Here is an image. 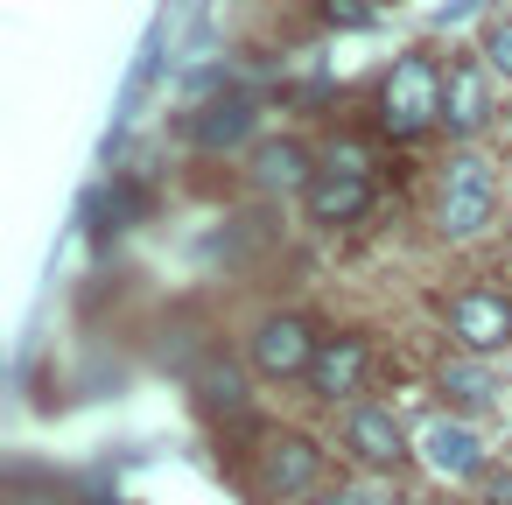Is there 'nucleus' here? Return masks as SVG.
<instances>
[{
  "mask_svg": "<svg viewBox=\"0 0 512 505\" xmlns=\"http://www.w3.org/2000/svg\"><path fill=\"white\" fill-rule=\"evenodd\" d=\"M442 71L428 64V57H400L393 71H386V85H379V127L393 134V141H414V134H428V127H442Z\"/></svg>",
  "mask_w": 512,
  "mask_h": 505,
  "instance_id": "f257e3e1",
  "label": "nucleus"
},
{
  "mask_svg": "<svg viewBox=\"0 0 512 505\" xmlns=\"http://www.w3.org/2000/svg\"><path fill=\"white\" fill-rule=\"evenodd\" d=\"M491 218H498L491 162H484V155H456V162L442 169V190H435V232L463 246V239H477Z\"/></svg>",
  "mask_w": 512,
  "mask_h": 505,
  "instance_id": "f03ea898",
  "label": "nucleus"
},
{
  "mask_svg": "<svg viewBox=\"0 0 512 505\" xmlns=\"http://www.w3.org/2000/svg\"><path fill=\"white\" fill-rule=\"evenodd\" d=\"M302 204H309L316 225H351V218H365V211H372V169H365V155H358V148H330V162L316 169V183L302 190Z\"/></svg>",
  "mask_w": 512,
  "mask_h": 505,
  "instance_id": "7ed1b4c3",
  "label": "nucleus"
},
{
  "mask_svg": "<svg viewBox=\"0 0 512 505\" xmlns=\"http://www.w3.org/2000/svg\"><path fill=\"white\" fill-rule=\"evenodd\" d=\"M316 351H323V337H316L309 316H260V330L246 344V358H253L260 379H309Z\"/></svg>",
  "mask_w": 512,
  "mask_h": 505,
  "instance_id": "20e7f679",
  "label": "nucleus"
},
{
  "mask_svg": "<svg viewBox=\"0 0 512 505\" xmlns=\"http://www.w3.org/2000/svg\"><path fill=\"white\" fill-rule=\"evenodd\" d=\"M414 456H421L442 484L484 477V442H477V428H470L463 414H428V421L414 428Z\"/></svg>",
  "mask_w": 512,
  "mask_h": 505,
  "instance_id": "39448f33",
  "label": "nucleus"
},
{
  "mask_svg": "<svg viewBox=\"0 0 512 505\" xmlns=\"http://www.w3.org/2000/svg\"><path fill=\"white\" fill-rule=\"evenodd\" d=\"M449 337H456L463 358L505 351V344H512V295H498V288H463V295H449Z\"/></svg>",
  "mask_w": 512,
  "mask_h": 505,
  "instance_id": "423d86ee",
  "label": "nucleus"
},
{
  "mask_svg": "<svg viewBox=\"0 0 512 505\" xmlns=\"http://www.w3.org/2000/svg\"><path fill=\"white\" fill-rule=\"evenodd\" d=\"M344 449H351L365 470H393V463H407V456H414V435L400 428V414H393V407L358 400V407L344 414Z\"/></svg>",
  "mask_w": 512,
  "mask_h": 505,
  "instance_id": "0eeeda50",
  "label": "nucleus"
},
{
  "mask_svg": "<svg viewBox=\"0 0 512 505\" xmlns=\"http://www.w3.org/2000/svg\"><path fill=\"white\" fill-rule=\"evenodd\" d=\"M316 477H323V449H316L302 428H281V435L260 442V484H267L274 498H295V491H309Z\"/></svg>",
  "mask_w": 512,
  "mask_h": 505,
  "instance_id": "6e6552de",
  "label": "nucleus"
},
{
  "mask_svg": "<svg viewBox=\"0 0 512 505\" xmlns=\"http://www.w3.org/2000/svg\"><path fill=\"white\" fill-rule=\"evenodd\" d=\"M365 372H372V344H365L358 330H337V337H323V351H316V365H309V393L351 400V393L365 386Z\"/></svg>",
  "mask_w": 512,
  "mask_h": 505,
  "instance_id": "1a4fd4ad",
  "label": "nucleus"
},
{
  "mask_svg": "<svg viewBox=\"0 0 512 505\" xmlns=\"http://www.w3.org/2000/svg\"><path fill=\"white\" fill-rule=\"evenodd\" d=\"M442 127L456 141L484 134L491 127V64H449V85H442Z\"/></svg>",
  "mask_w": 512,
  "mask_h": 505,
  "instance_id": "9d476101",
  "label": "nucleus"
},
{
  "mask_svg": "<svg viewBox=\"0 0 512 505\" xmlns=\"http://www.w3.org/2000/svg\"><path fill=\"white\" fill-rule=\"evenodd\" d=\"M253 120H260V106H253L246 92H225V99H211V106L190 120V141H197V148H239V141L253 134Z\"/></svg>",
  "mask_w": 512,
  "mask_h": 505,
  "instance_id": "9b49d317",
  "label": "nucleus"
},
{
  "mask_svg": "<svg viewBox=\"0 0 512 505\" xmlns=\"http://www.w3.org/2000/svg\"><path fill=\"white\" fill-rule=\"evenodd\" d=\"M316 169H323V162H309V148H302V141H267V148L253 155L260 190H309V183H316Z\"/></svg>",
  "mask_w": 512,
  "mask_h": 505,
  "instance_id": "f8f14e48",
  "label": "nucleus"
},
{
  "mask_svg": "<svg viewBox=\"0 0 512 505\" xmlns=\"http://www.w3.org/2000/svg\"><path fill=\"white\" fill-rule=\"evenodd\" d=\"M442 393H449L456 414H477V407L498 400V379H491L484 358H449V365H442Z\"/></svg>",
  "mask_w": 512,
  "mask_h": 505,
  "instance_id": "ddd939ff",
  "label": "nucleus"
},
{
  "mask_svg": "<svg viewBox=\"0 0 512 505\" xmlns=\"http://www.w3.org/2000/svg\"><path fill=\"white\" fill-rule=\"evenodd\" d=\"M484 64H491V78L512 85V15H498V22L484 29Z\"/></svg>",
  "mask_w": 512,
  "mask_h": 505,
  "instance_id": "4468645a",
  "label": "nucleus"
},
{
  "mask_svg": "<svg viewBox=\"0 0 512 505\" xmlns=\"http://www.w3.org/2000/svg\"><path fill=\"white\" fill-rule=\"evenodd\" d=\"M204 386H211V393H204V400H211V407H225V414H232V407H239V400H246V393H239V372H232V365H225V372H211V379H204Z\"/></svg>",
  "mask_w": 512,
  "mask_h": 505,
  "instance_id": "2eb2a0df",
  "label": "nucleus"
},
{
  "mask_svg": "<svg viewBox=\"0 0 512 505\" xmlns=\"http://www.w3.org/2000/svg\"><path fill=\"white\" fill-rule=\"evenodd\" d=\"M309 505H372V498L351 491V484H337V491H323V498H309Z\"/></svg>",
  "mask_w": 512,
  "mask_h": 505,
  "instance_id": "dca6fc26",
  "label": "nucleus"
},
{
  "mask_svg": "<svg viewBox=\"0 0 512 505\" xmlns=\"http://www.w3.org/2000/svg\"><path fill=\"white\" fill-rule=\"evenodd\" d=\"M330 22H365V0H330Z\"/></svg>",
  "mask_w": 512,
  "mask_h": 505,
  "instance_id": "f3484780",
  "label": "nucleus"
},
{
  "mask_svg": "<svg viewBox=\"0 0 512 505\" xmlns=\"http://www.w3.org/2000/svg\"><path fill=\"white\" fill-rule=\"evenodd\" d=\"M491 498H498V505H512V470H505V477H491Z\"/></svg>",
  "mask_w": 512,
  "mask_h": 505,
  "instance_id": "a211bd4d",
  "label": "nucleus"
}]
</instances>
